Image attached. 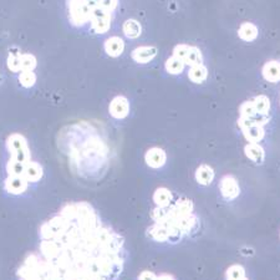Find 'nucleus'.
<instances>
[{
	"instance_id": "1",
	"label": "nucleus",
	"mask_w": 280,
	"mask_h": 280,
	"mask_svg": "<svg viewBox=\"0 0 280 280\" xmlns=\"http://www.w3.org/2000/svg\"><path fill=\"white\" fill-rule=\"evenodd\" d=\"M125 238L87 202L67 203L39 229L38 252L26 255L19 280H117Z\"/></svg>"
},
{
	"instance_id": "2",
	"label": "nucleus",
	"mask_w": 280,
	"mask_h": 280,
	"mask_svg": "<svg viewBox=\"0 0 280 280\" xmlns=\"http://www.w3.org/2000/svg\"><path fill=\"white\" fill-rule=\"evenodd\" d=\"M5 146H7L8 152L10 154V158H14L17 161L23 162V163H28L31 161V152L28 141L20 133H12L10 136H8Z\"/></svg>"
},
{
	"instance_id": "3",
	"label": "nucleus",
	"mask_w": 280,
	"mask_h": 280,
	"mask_svg": "<svg viewBox=\"0 0 280 280\" xmlns=\"http://www.w3.org/2000/svg\"><path fill=\"white\" fill-rule=\"evenodd\" d=\"M67 10H69V19L72 25L82 26L91 20L92 8L87 0H67Z\"/></svg>"
},
{
	"instance_id": "4",
	"label": "nucleus",
	"mask_w": 280,
	"mask_h": 280,
	"mask_svg": "<svg viewBox=\"0 0 280 280\" xmlns=\"http://www.w3.org/2000/svg\"><path fill=\"white\" fill-rule=\"evenodd\" d=\"M111 13L106 12V10L101 9L99 7L92 8L90 24L94 33L99 34V35L106 34L110 30V28H111Z\"/></svg>"
},
{
	"instance_id": "5",
	"label": "nucleus",
	"mask_w": 280,
	"mask_h": 280,
	"mask_svg": "<svg viewBox=\"0 0 280 280\" xmlns=\"http://www.w3.org/2000/svg\"><path fill=\"white\" fill-rule=\"evenodd\" d=\"M219 191H221L222 197L226 201H234L239 197L240 187L238 180L230 174H227L221 179L219 183Z\"/></svg>"
},
{
	"instance_id": "6",
	"label": "nucleus",
	"mask_w": 280,
	"mask_h": 280,
	"mask_svg": "<svg viewBox=\"0 0 280 280\" xmlns=\"http://www.w3.org/2000/svg\"><path fill=\"white\" fill-rule=\"evenodd\" d=\"M110 115L116 120H124L130 114V101L125 96H116L110 102Z\"/></svg>"
},
{
	"instance_id": "7",
	"label": "nucleus",
	"mask_w": 280,
	"mask_h": 280,
	"mask_svg": "<svg viewBox=\"0 0 280 280\" xmlns=\"http://www.w3.org/2000/svg\"><path fill=\"white\" fill-rule=\"evenodd\" d=\"M172 226L178 227L182 230L183 235H195L200 232L201 221L196 214H191V216L184 217V218H179L174 221Z\"/></svg>"
},
{
	"instance_id": "8",
	"label": "nucleus",
	"mask_w": 280,
	"mask_h": 280,
	"mask_svg": "<svg viewBox=\"0 0 280 280\" xmlns=\"http://www.w3.org/2000/svg\"><path fill=\"white\" fill-rule=\"evenodd\" d=\"M29 182L23 176H7L4 180L5 192L13 196H19L26 192Z\"/></svg>"
},
{
	"instance_id": "9",
	"label": "nucleus",
	"mask_w": 280,
	"mask_h": 280,
	"mask_svg": "<svg viewBox=\"0 0 280 280\" xmlns=\"http://www.w3.org/2000/svg\"><path fill=\"white\" fill-rule=\"evenodd\" d=\"M145 161L147 166L151 167V168H161V167L166 164L167 154L161 147H152L146 152Z\"/></svg>"
},
{
	"instance_id": "10",
	"label": "nucleus",
	"mask_w": 280,
	"mask_h": 280,
	"mask_svg": "<svg viewBox=\"0 0 280 280\" xmlns=\"http://www.w3.org/2000/svg\"><path fill=\"white\" fill-rule=\"evenodd\" d=\"M157 49L154 46H140L132 51L131 56L138 64H148L156 57Z\"/></svg>"
},
{
	"instance_id": "11",
	"label": "nucleus",
	"mask_w": 280,
	"mask_h": 280,
	"mask_svg": "<svg viewBox=\"0 0 280 280\" xmlns=\"http://www.w3.org/2000/svg\"><path fill=\"white\" fill-rule=\"evenodd\" d=\"M261 75L268 82L275 83L280 81V61L278 60H270L265 62L261 69Z\"/></svg>"
},
{
	"instance_id": "12",
	"label": "nucleus",
	"mask_w": 280,
	"mask_h": 280,
	"mask_svg": "<svg viewBox=\"0 0 280 280\" xmlns=\"http://www.w3.org/2000/svg\"><path fill=\"white\" fill-rule=\"evenodd\" d=\"M104 49L110 57H119L125 50V41L119 36H111L105 41Z\"/></svg>"
},
{
	"instance_id": "13",
	"label": "nucleus",
	"mask_w": 280,
	"mask_h": 280,
	"mask_svg": "<svg viewBox=\"0 0 280 280\" xmlns=\"http://www.w3.org/2000/svg\"><path fill=\"white\" fill-rule=\"evenodd\" d=\"M44 176V169L40 166V163L35 161H30L25 164L24 174L23 177L28 180L29 183H36L39 182Z\"/></svg>"
},
{
	"instance_id": "14",
	"label": "nucleus",
	"mask_w": 280,
	"mask_h": 280,
	"mask_svg": "<svg viewBox=\"0 0 280 280\" xmlns=\"http://www.w3.org/2000/svg\"><path fill=\"white\" fill-rule=\"evenodd\" d=\"M243 136H244L245 140L248 141V143H259L265 136V130L264 126L260 125L252 124L250 126L243 128L242 130Z\"/></svg>"
},
{
	"instance_id": "15",
	"label": "nucleus",
	"mask_w": 280,
	"mask_h": 280,
	"mask_svg": "<svg viewBox=\"0 0 280 280\" xmlns=\"http://www.w3.org/2000/svg\"><path fill=\"white\" fill-rule=\"evenodd\" d=\"M147 235L151 239L154 240V242L167 243V239H168L169 235V229L161 223H153L147 229Z\"/></svg>"
},
{
	"instance_id": "16",
	"label": "nucleus",
	"mask_w": 280,
	"mask_h": 280,
	"mask_svg": "<svg viewBox=\"0 0 280 280\" xmlns=\"http://www.w3.org/2000/svg\"><path fill=\"white\" fill-rule=\"evenodd\" d=\"M238 35H239V38L242 39L243 41H248V43H250V41H254L255 39L258 38L259 30L255 24H253V23H249V22H245L243 23V24H240L239 29H238Z\"/></svg>"
},
{
	"instance_id": "17",
	"label": "nucleus",
	"mask_w": 280,
	"mask_h": 280,
	"mask_svg": "<svg viewBox=\"0 0 280 280\" xmlns=\"http://www.w3.org/2000/svg\"><path fill=\"white\" fill-rule=\"evenodd\" d=\"M153 202L156 207L167 208L172 204V192L166 187H159L153 193Z\"/></svg>"
},
{
	"instance_id": "18",
	"label": "nucleus",
	"mask_w": 280,
	"mask_h": 280,
	"mask_svg": "<svg viewBox=\"0 0 280 280\" xmlns=\"http://www.w3.org/2000/svg\"><path fill=\"white\" fill-rule=\"evenodd\" d=\"M214 179V169L208 164H201L196 169V180L201 185H208Z\"/></svg>"
},
{
	"instance_id": "19",
	"label": "nucleus",
	"mask_w": 280,
	"mask_h": 280,
	"mask_svg": "<svg viewBox=\"0 0 280 280\" xmlns=\"http://www.w3.org/2000/svg\"><path fill=\"white\" fill-rule=\"evenodd\" d=\"M244 153L250 161L255 162V163H263L264 158H265L264 148L259 143H248L244 147Z\"/></svg>"
},
{
	"instance_id": "20",
	"label": "nucleus",
	"mask_w": 280,
	"mask_h": 280,
	"mask_svg": "<svg viewBox=\"0 0 280 280\" xmlns=\"http://www.w3.org/2000/svg\"><path fill=\"white\" fill-rule=\"evenodd\" d=\"M207 76H208V69L203 64L191 66L188 71V77L195 83H203L207 80Z\"/></svg>"
},
{
	"instance_id": "21",
	"label": "nucleus",
	"mask_w": 280,
	"mask_h": 280,
	"mask_svg": "<svg viewBox=\"0 0 280 280\" xmlns=\"http://www.w3.org/2000/svg\"><path fill=\"white\" fill-rule=\"evenodd\" d=\"M124 34L128 39H137L142 33V26L135 19H128L124 23Z\"/></svg>"
},
{
	"instance_id": "22",
	"label": "nucleus",
	"mask_w": 280,
	"mask_h": 280,
	"mask_svg": "<svg viewBox=\"0 0 280 280\" xmlns=\"http://www.w3.org/2000/svg\"><path fill=\"white\" fill-rule=\"evenodd\" d=\"M202 51H201L197 46H190L187 55H185V57L183 59V62H184V65L195 66V65L202 64Z\"/></svg>"
},
{
	"instance_id": "23",
	"label": "nucleus",
	"mask_w": 280,
	"mask_h": 280,
	"mask_svg": "<svg viewBox=\"0 0 280 280\" xmlns=\"http://www.w3.org/2000/svg\"><path fill=\"white\" fill-rule=\"evenodd\" d=\"M184 62L182 60L177 59V57L171 56L166 60V64H164V67H166V71L171 75H179L182 74L183 70H184Z\"/></svg>"
},
{
	"instance_id": "24",
	"label": "nucleus",
	"mask_w": 280,
	"mask_h": 280,
	"mask_svg": "<svg viewBox=\"0 0 280 280\" xmlns=\"http://www.w3.org/2000/svg\"><path fill=\"white\" fill-rule=\"evenodd\" d=\"M252 101H253V105H254L256 114L269 115V111H270V100H269L268 96L265 95L255 96L254 100Z\"/></svg>"
},
{
	"instance_id": "25",
	"label": "nucleus",
	"mask_w": 280,
	"mask_h": 280,
	"mask_svg": "<svg viewBox=\"0 0 280 280\" xmlns=\"http://www.w3.org/2000/svg\"><path fill=\"white\" fill-rule=\"evenodd\" d=\"M25 164L23 162L17 161L14 158H9L7 162V174L8 176H23L24 174V169H25Z\"/></svg>"
},
{
	"instance_id": "26",
	"label": "nucleus",
	"mask_w": 280,
	"mask_h": 280,
	"mask_svg": "<svg viewBox=\"0 0 280 280\" xmlns=\"http://www.w3.org/2000/svg\"><path fill=\"white\" fill-rule=\"evenodd\" d=\"M38 65L36 61V57L33 54H20V67H22V71H34Z\"/></svg>"
},
{
	"instance_id": "27",
	"label": "nucleus",
	"mask_w": 280,
	"mask_h": 280,
	"mask_svg": "<svg viewBox=\"0 0 280 280\" xmlns=\"http://www.w3.org/2000/svg\"><path fill=\"white\" fill-rule=\"evenodd\" d=\"M245 278V269L239 264H234L230 265L226 271V279L227 280H240Z\"/></svg>"
},
{
	"instance_id": "28",
	"label": "nucleus",
	"mask_w": 280,
	"mask_h": 280,
	"mask_svg": "<svg viewBox=\"0 0 280 280\" xmlns=\"http://www.w3.org/2000/svg\"><path fill=\"white\" fill-rule=\"evenodd\" d=\"M19 82L23 87L30 88L36 83V75L34 71H20Z\"/></svg>"
},
{
	"instance_id": "29",
	"label": "nucleus",
	"mask_w": 280,
	"mask_h": 280,
	"mask_svg": "<svg viewBox=\"0 0 280 280\" xmlns=\"http://www.w3.org/2000/svg\"><path fill=\"white\" fill-rule=\"evenodd\" d=\"M7 66L12 72H20V54L19 52H10L7 59Z\"/></svg>"
},
{
	"instance_id": "30",
	"label": "nucleus",
	"mask_w": 280,
	"mask_h": 280,
	"mask_svg": "<svg viewBox=\"0 0 280 280\" xmlns=\"http://www.w3.org/2000/svg\"><path fill=\"white\" fill-rule=\"evenodd\" d=\"M239 114L240 117H252L256 114L254 105H253V101H245L240 105L239 107Z\"/></svg>"
},
{
	"instance_id": "31",
	"label": "nucleus",
	"mask_w": 280,
	"mask_h": 280,
	"mask_svg": "<svg viewBox=\"0 0 280 280\" xmlns=\"http://www.w3.org/2000/svg\"><path fill=\"white\" fill-rule=\"evenodd\" d=\"M117 4H119V0H99L98 7L106 12L112 13L117 8Z\"/></svg>"
},
{
	"instance_id": "32",
	"label": "nucleus",
	"mask_w": 280,
	"mask_h": 280,
	"mask_svg": "<svg viewBox=\"0 0 280 280\" xmlns=\"http://www.w3.org/2000/svg\"><path fill=\"white\" fill-rule=\"evenodd\" d=\"M188 49H190V45H185V44H179V45L174 46L173 49V55L172 56L177 57V59L182 60L185 57V55H187V51Z\"/></svg>"
},
{
	"instance_id": "33",
	"label": "nucleus",
	"mask_w": 280,
	"mask_h": 280,
	"mask_svg": "<svg viewBox=\"0 0 280 280\" xmlns=\"http://www.w3.org/2000/svg\"><path fill=\"white\" fill-rule=\"evenodd\" d=\"M138 280H157V275L152 271L145 270L138 275Z\"/></svg>"
},
{
	"instance_id": "34",
	"label": "nucleus",
	"mask_w": 280,
	"mask_h": 280,
	"mask_svg": "<svg viewBox=\"0 0 280 280\" xmlns=\"http://www.w3.org/2000/svg\"><path fill=\"white\" fill-rule=\"evenodd\" d=\"M157 280H176L172 275L169 274H162V275L157 276Z\"/></svg>"
},
{
	"instance_id": "35",
	"label": "nucleus",
	"mask_w": 280,
	"mask_h": 280,
	"mask_svg": "<svg viewBox=\"0 0 280 280\" xmlns=\"http://www.w3.org/2000/svg\"><path fill=\"white\" fill-rule=\"evenodd\" d=\"M240 280H249V279H248L247 276H245V278H243V279H240Z\"/></svg>"
}]
</instances>
